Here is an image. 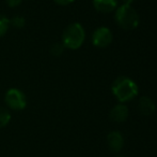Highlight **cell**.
Listing matches in <instances>:
<instances>
[{
  "mask_svg": "<svg viewBox=\"0 0 157 157\" xmlns=\"http://www.w3.org/2000/svg\"><path fill=\"white\" fill-rule=\"evenodd\" d=\"M123 4H125V6H130V4L134 2V0H122Z\"/></svg>",
  "mask_w": 157,
  "mask_h": 157,
  "instance_id": "2e32d148",
  "label": "cell"
},
{
  "mask_svg": "<svg viewBox=\"0 0 157 157\" xmlns=\"http://www.w3.org/2000/svg\"><path fill=\"white\" fill-rule=\"evenodd\" d=\"M64 50V45L61 43H55L54 45L52 46V54L55 55V56H59L63 53Z\"/></svg>",
  "mask_w": 157,
  "mask_h": 157,
  "instance_id": "4fadbf2b",
  "label": "cell"
},
{
  "mask_svg": "<svg viewBox=\"0 0 157 157\" xmlns=\"http://www.w3.org/2000/svg\"><path fill=\"white\" fill-rule=\"evenodd\" d=\"M4 101L10 109L15 110V111L24 110L27 105V98L25 94L18 88H10L6 93Z\"/></svg>",
  "mask_w": 157,
  "mask_h": 157,
  "instance_id": "277c9868",
  "label": "cell"
},
{
  "mask_svg": "<svg viewBox=\"0 0 157 157\" xmlns=\"http://www.w3.org/2000/svg\"><path fill=\"white\" fill-rule=\"evenodd\" d=\"M54 1L59 6H67V4L72 3L74 0H54Z\"/></svg>",
  "mask_w": 157,
  "mask_h": 157,
  "instance_id": "9a60e30c",
  "label": "cell"
},
{
  "mask_svg": "<svg viewBox=\"0 0 157 157\" xmlns=\"http://www.w3.org/2000/svg\"><path fill=\"white\" fill-rule=\"evenodd\" d=\"M26 19L23 16H15L10 21V24L15 28H23L25 26Z\"/></svg>",
  "mask_w": 157,
  "mask_h": 157,
  "instance_id": "7c38bea8",
  "label": "cell"
},
{
  "mask_svg": "<svg viewBox=\"0 0 157 157\" xmlns=\"http://www.w3.org/2000/svg\"><path fill=\"white\" fill-rule=\"evenodd\" d=\"M10 27V19L4 15H0V38L6 34Z\"/></svg>",
  "mask_w": 157,
  "mask_h": 157,
  "instance_id": "8fae6325",
  "label": "cell"
},
{
  "mask_svg": "<svg viewBox=\"0 0 157 157\" xmlns=\"http://www.w3.org/2000/svg\"><path fill=\"white\" fill-rule=\"evenodd\" d=\"M119 157H124V156H119Z\"/></svg>",
  "mask_w": 157,
  "mask_h": 157,
  "instance_id": "e0dca14e",
  "label": "cell"
},
{
  "mask_svg": "<svg viewBox=\"0 0 157 157\" xmlns=\"http://www.w3.org/2000/svg\"><path fill=\"white\" fill-rule=\"evenodd\" d=\"M138 109L142 115L144 116H150L155 112V103L151 98L144 96L141 97L138 103Z\"/></svg>",
  "mask_w": 157,
  "mask_h": 157,
  "instance_id": "ba28073f",
  "label": "cell"
},
{
  "mask_svg": "<svg viewBox=\"0 0 157 157\" xmlns=\"http://www.w3.org/2000/svg\"><path fill=\"white\" fill-rule=\"evenodd\" d=\"M116 21L121 28L132 30L139 25V15L130 6L122 4L116 11Z\"/></svg>",
  "mask_w": 157,
  "mask_h": 157,
  "instance_id": "3957f363",
  "label": "cell"
},
{
  "mask_svg": "<svg viewBox=\"0 0 157 157\" xmlns=\"http://www.w3.org/2000/svg\"><path fill=\"white\" fill-rule=\"evenodd\" d=\"M128 116V109L125 105H117L110 111V118L116 123H123Z\"/></svg>",
  "mask_w": 157,
  "mask_h": 157,
  "instance_id": "52a82bcc",
  "label": "cell"
},
{
  "mask_svg": "<svg viewBox=\"0 0 157 157\" xmlns=\"http://www.w3.org/2000/svg\"><path fill=\"white\" fill-rule=\"evenodd\" d=\"M86 38L85 29L79 23H73L64 29L62 44L70 50H77L82 45Z\"/></svg>",
  "mask_w": 157,
  "mask_h": 157,
  "instance_id": "7a4b0ae2",
  "label": "cell"
},
{
  "mask_svg": "<svg viewBox=\"0 0 157 157\" xmlns=\"http://www.w3.org/2000/svg\"><path fill=\"white\" fill-rule=\"evenodd\" d=\"M95 10L101 13H110L118 6L117 0H93Z\"/></svg>",
  "mask_w": 157,
  "mask_h": 157,
  "instance_id": "9c48e42d",
  "label": "cell"
},
{
  "mask_svg": "<svg viewBox=\"0 0 157 157\" xmlns=\"http://www.w3.org/2000/svg\"><path fill=\"white\" fill-rule=\"evenodd\" d=\"M11 121V114L6 108L0 107V129L6 127Z\"/></svg>",
  "mask_w": 157,
  "mask_h": 157,
  "instance_id": "30bf717a",
  "label": "cell"
},
{
  "mask_svg": "<svg viewBox=\"0 0 157 157\" xmlns=\"http://www.w3.org/2000/svg\"><path fill=\"white\" fill-rule=\"evenodd\" d=\"M23 0H6V4H8L10 8H15V6H19Z\"/></svg>",
  "mask_w": 157,
  "mask_h": 157,
  "instance_id": "5bb4252c",
  "label": "cell"
},
{
  "mask_svg": "<svg viewBox=\"0 0 157 157\" xmlns=\"http://www.w3.org/2000/svg\"><path fill=\"white\" fill-rule=\"evenodd\" d=\"M111 90L120 102H126L138 95V86L127 76H119L113 81Z\"/></svg>",
  "mask_w": 157,
  "mask_h": 157,
  "instance_id": "6da1fadb",
  "label": "cell"
},
{
  "mask_svg": "<svg viewBox=\"0 0 157 157\" xmlns=\"http://www.w3.org/2000/svg\"><path fill=\"white\" fill-rule=\"evenodd\" d=\"M107 143L110 150L113 152H119L122 150L123 145H124V139L121 132L119 131H111L107 136Z\"/></svg>",
  "mask_w": 157,
  "mask_h": 157,
  "instance_id": "8992f818",
  "label": "cell"
},
{
  "mask_svg": "<svg viewBox=\"0 0 157 157\" xmlns=\"http://www.w3.org/2000/svg\"><path fill=\"white\" fill-rule=\"evenodd\" d=\"M112 41L111 30L107 27H99L93 32L92 42L96 48H106Z\"/></svg>",
  "mask_w": 157,
  "mask_h": 157,
  "instance_id": "5b68a950",
  "label": "cell"
}]
</instances>
